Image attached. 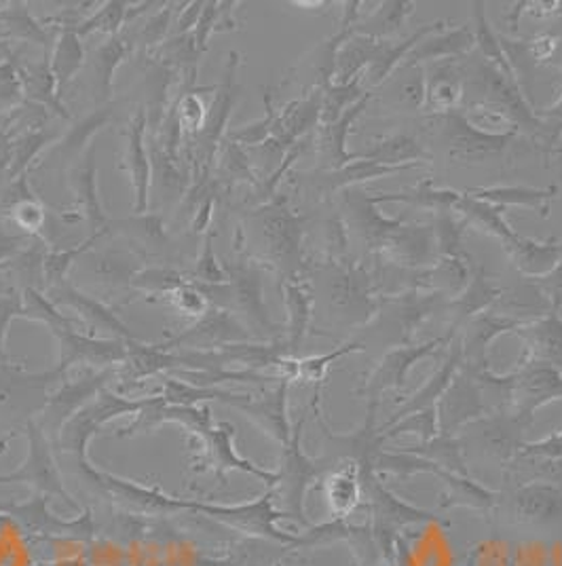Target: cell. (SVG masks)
Listing matches in <instances>:
<instances>
[{"label": "cell", "instance_id": "cell-22", "mask_svg": "<svg viewBox=\"0 0 562 566\" xmlns=\"http://www.w3.org/2000/svg\"><path fill=\"white\" fill-rule=\"evenodd\" d=\"M455 213H459L468 224L480 227L485 233L495 237L501 245L510 243L518 235L514 229L508 224V220L503 216L506 213L503 208H497V206H491L487 201H480V199L468 195L466 190L461 192V199L455 206Z\"/></svg>", "mask_w": 562, "mask_h": 566}, {"label": "cell", "instance_id": "cell-29", "mask_svg": "<svg viewBox=\"0 0 562 566\" xmlns=\"http://www.w3.org/2000/svg\"><path fill=\"white\" fill-rule=\"evenodd\" d=\"M285 307L290 313V343L296 345L305 336L309 317H311V292L303 283L290 282L283 290Z\"/></svg>", "mask_w": 562, "mask_h": 566}, {"label": "cell", "instance_id": "cell-31", "mask_svg": "<svg viewBox=\"0 0 562 566\" xmlns=\"http://www.w3.org/2000/svg\"><path fill=\"white\" fill-rule=\"evenodd\" d=\"M364 343H347L343 347H339L336 352H332L329 355H320V357H309L305 361H299L301 366V377L309 378L313 382H322L326 378V370L330 368L332 361H336L339 357H345V355L357 354V352H364Z\"/></svg>", "mask_w": 562, "mask_h": 566}, {"label": "cell", "instance_id": "cell-7", "mask_svg": "<svg viewBox=\"0 0 562 566\" xmlns=\"http://www.w3.org/2000/svg\"><path fill=\"white\" fill-rule=\"evenodd\" d=\"M524 322L512 319L506 315H495V313H482L471 317L468 324L464 326V340H461V364L464 370L478 373L487 370V352L495 338H499L506 332L518 331Z\"/></svg>", "mask_w": 562, "mask_h": 566}, {"label": "cell", "instance_id": "cell-4", "mask_svg": "<svg viewBox=\"0 0 562 566\" xmlns=\"http://www.w3.org/2000/svg\"><path fill=\"white\" fill-rule=\"evenodd\" d=\"M452 334L448 332L446 338H434L429 343L423 345H404V347H394L392 352L381 357V361L376 364L375 370L366 377L364 385L355 391L357 396L366 398L368 401H376L385 394V391H399L404 389L408 373L413 370L415 364H419L425 357L438 354V349H443L445 345L450 343Z\"/></svg>", "mask_w": 562, "mask_h": 566}, {"label": "cell", "instance_id": "cell-34", "mask_svg": "<svg viewBox=\"0 0 562 566\" xmlns=\"http://www.w3.org/2000/svg\"><path fill=\"white\" fill-rule=\"evenodd\" d=\"M524 457H548V459H561L562 457V431L550 436L548 440H541L535 444H527L522 449Z\"/></svg>", "mask_w": 562, "mask_h": 566}, {"label": "cell", "instance_id": "cell-14", "mask_svg": "<svg viewBox=\"0 0 562 566\" xmlns=\"http://www.w3.org/2000/svg\"><path fill=\"white\" fill-rule=\"evenodd\" d=\"M471 197L487 201L497 208H527L538 212L541 218L550 216V203L559 197V187L552 185L548 189H533V187H480V189L466 190Z\"/></svg>", "mask_w": 562, "mask_h": 566}, {"label": "cell", "instance_id": "cell-13", "mask_svg": "<svg viewBox=\"0 0 562 566\" xmlns=\"http://www.w3.org/2000/svg\"><path fill=\"white\" fill-rule=\"evenodd\" d=\"M518 334L522 336L529 359L543 361L554 368H562V317L559 313L550 311L545 317H539L535 322H524Z\"/></svg>", "mask_w": 562, "mask_h": 566}, {"label": "cell", "instance_id": "cell-26", "mask_svg": "<svg viewBox=\"0 0 562 566\" xmlns=\"http://www.w3.org/2000/svg\"><path fill=\"white\" fill-rule=\"evenodd\" d=\"M362 76H355L350 83H332L326 90H322V123L329 125L336 118L343 117L347 108H352L355 102H360L364 95L362 90Z\"/></svg>", "mask_w": 562, "mask_h": 566}, {"label": "cell", "instance_id": "cell-6", "mask_svg": "<svg viewBox=\"0 0 562 566\" xmlns=\"http://www.w3.org/2000/svg\"><path fill=\"white\" fill-rule=\"evenodd\" d=\"M512 398H516L518 419H522L524 423H531L533 415L538 412L543 403L561 400V370L550 366V364L529 359V364L522 370L516 373Z\"/></svg>", "mask_w": 562, "mask_h": 566}, {"label": "cell", "instance_id": "cell-20", "mask_svg": "<svg viewBox=\"0 0 562 566\" xmlns=\"http://www.w3.org/2000/svg\"><path fill=\"white\" fill-rule=\"evenodd\" d=\"M381 203H406L419 210H429L434 213L455 212V206L461 199V192L452 189H436L431 180L423 178L410 189L402 192H376Z\"/></svg>", "mask_w": 562, "mask_h": 566}, {"label": "cell", "instance_id": "cell-18", "mask_svg": "<svg viewBox=\"0 0 562 566\" xmlns=\"http://www.w3.org/2000/svg\"><path fill=\"white\" fill-rule=\"evenodd\" d=\"M471 30H473V41L480 49V55L487 62V66L503 74L506 78H516L512 60L503 48L501 39L495 34V30L491 28L485 2H471Z\"/></svg>", "mask_w": 562, "mask_h": 566}, {"label": "cell", "instance_id": "cell-37", "mask_svg": "<svg viewBox=\"0 0 562 566\" xmlns=\"http://www.w3.org/2000/svg\"><path fill=\"white\" fill-rule=\"evenodd\" d=\"M556 48H559V39H554L550 34L538 36V39L527 43V51L531 53L533 60H550L554 55Z\"/></svg>", "mask_w": 562, "mask_h": 566}, {"label": "cell", "instance_id": "cell-5", "mask_svg": "<svg viewBox=\"0 0 562 566\" xmlns=\"http://www.w3.org/2000/svg\"><path fill=\"white\" fill-rule=\"evenodd\" d=\"M343 199H345V208L350 212V224L357 237L371 248L376 250L378 254L387 248V243L396 237L402 229V220H392L385 218L378 212V197L376 192H366L360 187L343 190Z\"/></svg>", "mask_w": 562, "mask_h": 566}, {"label": "cell", "instance_id": "cell-11", "mask_svg": "<svg viewBox=\"0 0 562 566\" xmlns=\"http://www.w3.org/2000/svg\"><path fill=\"white\" fill-rule=\"evenodd\" d=\"M561 241L556 237H550L545 241L529 239V237L518 235L503 245L508 256L512 260L518 273H522L527 280L543 277L552 273L561 259Z\"/></svg>", "mask_w": 562, "mask_h": 566}, {"label": "cell", "instance_id": "cell-33", "mask_svg": "<svg viewBox=\"0 0 562 566\" xmlns=\"http://www.w3.org/2000/svg\"><path fill=\"white\" fill-rule=\"evenodd\" d=\"M559 252H561V259H559L556 269H554L552 273L543 275V277H535V280H531V282L538 285L539 292H541V294H545V296L550 298V303H552V311H554V313H559L562 307V241Z\"/></svg>", "mask_w": 562, "mask_h": 566}, {"label": "cell", "instance_id": "cell-15", "mask_svg": "<svg viewBox=\"0 0 562 566\" xmlns=\"http://www.w3.org/2000/svg\"><path fill=\"white\" fill-rule=\"evenodd\" d=\"M357 159L385 167L423 166L431 155L413 136L396 134L371 144L366 150H357Z\"/></svg>", "mask_w": 562, "mask_h": 566}, {"label": "cell", "instance_id": "cell-32", "mask_svg": "<svg viewBox=\"0 0 562 566\" xmlns=\"http://www.w3.org/2000/svg\"><path fill=\"white\" fill-rule=\"evenodd\" d=\"M81 64V48H79V41L66 34L60 43V49L55 53V72H58V78H69L72 72L79 69Z\"/></svg>", "mask_w": 562, "mask_h": 566}, {"label": "cell", "instance_id": "cell-2", "mask_svg": "<svg viewBox=\"0 0 562 566\" xmlns=\"http://www.w3.org/2000/svg\"><path fill=\"white\" fill-rule=\"evenodd\" d=\"M446 303L448 298L443 294L417 290V287L402 290L394 294H381L371 331L387 345L392 343L396 347L410 345L415 331L436 311L446 308Z\"/></svg>", "mask_w": 562, "mask_h": 566}, {"label": "cell", "instance_id": "cell-35", "mask_svg": "<svg viewBox=\"0 0 562 566\" xmlns=\"http://www.w3.org/2000/svg\"><path fill=\"white\" fill-rule=\"evenodd\" d=\"M43 218H45L43 210L32 201H22L15 206V220L28 231H37L43 224Z\"/></svg>", "mask_w": 562, "mask_h": 566}, {"label": "cell", "instance_id": "cell-8", "mask_svg": "<svg viewBox=\"0 0 562 566\" xmlns=\"http://www.w3.org/2000/svg\"><path fill=\"white\" fill-rule=\"evenodd\" d=\"M482 415V394L476 378L468 373L459 370V375L450 382L445 396L438 401V417H440V431L455 433L461 424Z\"/></svg>", "mask_w": 562, "mask_h": 566}, {"label": "cell", "instance_id": "cell-16", "mask_svg": "<svg viewBox=\"0 0 562 566\" xmlns=\"http://www.w3.org/2000/svg\"><path fill=\"white\" fill-rule=\"evenodd\" d=\"M324 495L334 518L345 520L352 516L364 499L360 468L352 461H347L343 468H336L324 482Z\"/></svg>", "mask_w": 562, "mask_h": 566}, {"label": "cell", "instance_id": "cell-21", "mask_svg": "<svg viewBox=\"0 0 562 566\" xmlns=\"http://www.w3.org/2000/svg\"><path fill=\"white\" fill-rule=\"evenodd\" d=\"M415 7H417L415 2H404V0L381 2L378 9L355 24L353 34L375 39V41H387L389 36L404 30L406 20L415 13Z\"/></svg>", "mask_w": 562, "mask_h": 566}, {"label": "cell", "instance_id": "cell-9", "mask_svg": "<svg viewBox=\"0 0 562 566\" xmlns=\"http://www.w3.org/2000/svg\"><path fill=\"white\" fill-rule=\"evenodd\" d=\"M501 296H503V290L492 282L487 269L485 266L473 269L466 290L446 303V308L452 317L450 334H455L457 328H464L471 317L487 313Z\"/></svg>", "mask_w": 562, "mask_h": 566}, {"label": "cell", "instance_id": "cell-24", "mask_svg": "<svg viewBox=\"0 0 562 566\" xmlns=\"http://www.w3.org/2000/svg\"><path fill=\"white\" fill-rule=\"evenodd\" d=\"M264 227H267V235L271 239L273 252L281 260H285V264H292V266L299 264L301 235H303L301 220L283 208H275L271 210Z\"/></svg>", "mask_w": 562, "mask_h": 566}, {"label": "cell", "instance_id": "cell-25", "mask_svg": "<svg viewBox=\"0 0 562 566\" xmlns=\"http://www.w3.org/2000/svg\"><path fill=\"white\" fill-rule=\"evenodd\" d=\"M301 429H303V421L294 429V436L285 444L283 475H280V480L292 484V495L288 501L296 503L299 507H301V496L305 493L306 484L315 480L320 473V468L313 461H309L301 450Z\"/></svg>", "mask_w": 562, "mask_h": 566}, {"label": "cell", "instance_id": "cell-36", "mask_svg": "<svg viewBox=\"0 0 562 566\" xmlns=\"http://www.w3.org/2000/svg\"><path fill=\"white\" fill-rule=\"evenodd\" d=\"M176 305L190 315H199L204 311V294L195 292L192 287H180L174 292Z\"/></svg>", "mask_w": 562, "mask_h": 566}, {"label": "cell", "instance_id": "cell-12", "mask_svg": "<svg viewBox=\"0 0 562 566\" xmlns=\"http://www.w3.org/2000/svg\"><path fill=\"white\" fill-rule=\"evenodd\" d=\"M473 45H476V41H473L471 25L440 30V32H434L419 41L415 49L404 57L402 69H417L419 64L434 62V60H452V57L466 55Z\"/></svg>", "mask_w": 562, "mask_h": 566}, {"label": "cell", "instance_id": "cell-30", "mask_svg": "<svg viewBox=\"0 0 562 566\" xmlns=\"http://www.w3.org/2000/svg\"><path fill=\"white\" fill-rule=\"evenodd\" d=\"M129 159H132L134 185H136V190H138V210H144V206H146V187H148V164H146V155H144V148H142V120H136V125H132Z\"/></svg>", "mask_w": 562, "mask_h": 566}, {"label": "cell", "instance_id": "cell-19", "mask_svg": "<svg viewBox=\"0 0 562 566\" xmlns=\"http://www.w3.org/2000/svg\"><path fill=\"white\" fill-rule=\"evenodd\" d=\"M422 166H404V167H385L373 164V161H364L357 159L352 161L350 166L341 167V169H332V171H320L315 174V187L329 192H341V190L353 189L360 187L362 182L375 180V178H385L392 174H402V171H410Z\"/></svg>", "mask_w": 562, "mask_h": 566}, {"label": "cell", "instance_id": "cell-17", "mask_svg": "<svg viewBox=\"0 0 562 566\" xmlns=\"http://www.w3.org/2000/svg\"><path fill=\"white\" fill-rule=\"evenodd\" d=\"M459 370H461V347H452L450 355L446 357L445 364L431 375V378L423 385L422 389L410 400L406 401V406L399 410L394 419H389L387 424L381 427V433L389 424L396 423L399 419H404V417H408V415H413L417 410L429 408V406H438V401L445 396L446 389L450 387V382L459 375Z\"/></svg>", "mask_w": 562, "mask_h": 566}, {"label": "cell", "instance_id": "cell-10", "mask_svg": "<svg viewBox=\"0 0 562 566\" xmlns=\"http://www.w3.org/2000/svg\"><path fill=\"white\" fill-rule=\"evenodd\" d=\"M371 97H373L371 94L364 95L360 102L353 104L352 108H347L343 113V117L324 125V129L320 134V142H318V155H320V161L326 166V171L341 169V167L350 166L352 161H357V153L347 150V138H350L353 123L362 117L364 111L368 108Z\"/></svg>", "mask_w": 562, "mask_h": 566}, {"label": "cell", "instance_id": "cell-1", "mask_svg": "<svg viewBox=\"0 0 562 566\" xmlns=\"http://www.w3.org/2000/svg\"><path fill=\"white\" fill-rule=\"evenodd\" d=\"M446 24L443 20L434 24L422 25L417 28L408 39H404L398 45L389 41H375L366 36H355L341 48L339 57H336V83H350L360 72L366 71V81L371 87H378L392 72L402 66L404 57L415 49V45L423 41L425 36L445 30Z\"/></svg>", "mask_w": 562, "mask_h": 566}, {"label": "cell", "instance_id": "cell-28", "mask_svg": "<svg viewBox=\"0 0 562 566\" xmlns=\"http://www.w3.org/2000/svg\"><path fill=\"white\" fill-rule=\"evenodd\" d=\"M417 433L422 438L423 442H429L434 440L438 433H440V417H438V406H429V408H423L417 410L404 419H399L394 424H389L385 431H383V440H389V438H398L402 433Z\"/></svg>", "mask_w": 562, "mask_h": 566}, {"label": "cell", "instance_id": "cell-23", "mask_svg": "<svg viewBox=\"0 0 562 566\" xmlns=\"http://www.w3.org/2000/svg\"><path fill=\"white\" fill-rule=\"evenodd\" d=\"M464 99V78L450 64L440 66L425 81V106L431 113L448 115L459 111Z\"/></svg>", "mask_w": 562, "mask_h": 566}, {"label": "cell", "instance_id": "cell-3", "mask_svg": "<svg viewBox=\"0 0 562 566\" xmlns=\"http://www.w3.org/2000/svg\"><path fill=\"white\" fill-rule=\"evenodd\" d=\"M443 136L446 142V155L455 164L478 166L499 157L516 138V132L489 134L469 123L464 113L455 111L443 115Z\"/></svg>", "mask_w": 562, "mask_h": 566}, {"label": "cell", "instance_id": "cell-27", "mask_svg": "<svg viewBox=\"0 0 562 566\" xmlns=\"http://www.w3.org/2000/svg\"><path fill=\"white\" fill-rule=\"evenodd\" d=\"M434 237H436V248H438V259L440 256H464V235L468 222L457 218L455 212L436 213L434 218Z\"/></svg>", "mask_w": 562, "mask_h": 566}]
</instances>
